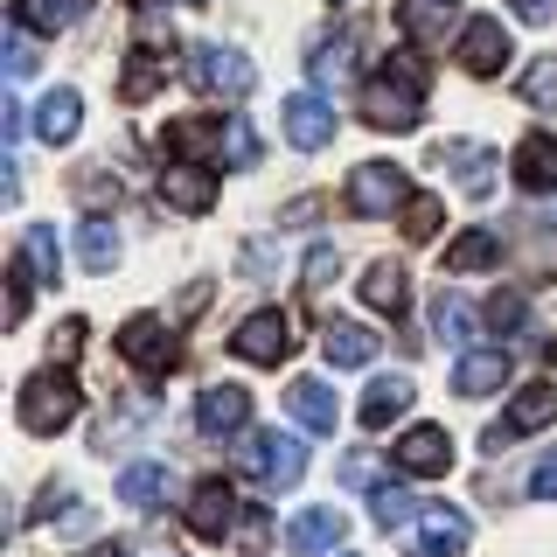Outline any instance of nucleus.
<instances>
[{"mask_svg": "<svg viewBox=\"0 0 557 557\" xmlns=\"http://www.w3.org/2000/svg\"><path fill=\"white\" fill-rule=\"evenodd\" d=\"M362 119H370L376 133H411L418 119H425V57H418V49H397V57L370 77Z\"/></svg>", "mask_w": 557, "mask_h": 557, "instance_id": "f257e3e1", "label": "nucleus"}, {"mask_svg": "<svg viewBox=\"0 0 557 557\" xmlns=\"http://www.w3.org/2000/svg\"><path fill=\"white\" fill-rule=\"evenodd\" d=\"M77 411H84V391H77V376L70 370H35L22 383V425L28 432H63V425H77Z\"/></svg>", "mask_w": 557, "mask_h": 557, "instance_id": "f03ea898", "label": "nucleus"}, {"mask_svg": "<svg viewBox=\"0 0 557 557\" xmlns=\"http://www.w3.org/2000/svg\"><path fill=\"white\" fill-rule=\"evenodd\" d=\"M237 460H244V474L258 487H272V495L300 487V474H307V446L293 440V432H251V440L237 446Z\"/></svg>", "mask_w": 557, "mask_h": 557, "instance_id": "7ed1b4c3", "label": "nucleus"}, {"mask_svg": "<svg viewBox=\"0 0 557 557\" xmlns=\"http://www.w3.org/2000/svg\"><path fill=\"white\" fill-rule=\"evenodd\" d=\"M188 77H196V91L209 98H251L258 91V70L244 49H223V42H202L196 57H188Z\"/></svg>", "mask_w": 557, "mask_h": 557, "instance_id": "20e7f679", "label": "nucleus"}, {"mask_svg": "<svg viewBox=\"0 0 557 557\" xmlns=\"http://www.w3.org/2000/svg\"><path fill=\"white\" fill-rule=\"evenodd\" d=\"M544 425H557V383H530V391H516L509 411L487 425V453H509L522 432H544Z\"/></svg>", "mask_w": 557, "mask_h": 557, "instance_id": "39448f33", "label": "nucleus"}, {"mask_svg": "<svg viewBox=\"0 0 557 557\" xmlns=\"http://www.w3.org/2000/svg\"><path fill=\"white\" fill-rule=\"evenodd\" d=\"M119 356H126L139 376H168L174 362H182V348H174V327H168V321H153V313H133V321L119 327Z\"/></svg>", "mask_w": 557, "mask_h": 557, "instance_id": "423d86ee", "label": "nucleus"}, {"mask_svg": "<svg viewBox=\"0 0 557 557\" xmlns=\"http://www.w3.org/2000/svg\"><path fill=\"white\" fill-rule=\"evenodd\" d=\"M411 188H405V168L391 161H362L356 174H348V209L356 216H391V209H405Z\"/></svg>", "mask_w": 557, "mask_h": 557, "instance_id": "0eeeda50", "label": "nucleus"}, {"mask_svg": "<svg viewBox=\"0 0 557 557\" xmlns=\"http://www.w3.org/2000/svg\"><path fill=\"white\" fill-rule=\"evenodd\" d=\"M453 57H460L467 77H502V63L516 57V42H509V28H502L495 14H474V22L460 28V42H453Z\"/></svg>", "mask_w": 557, "mask_h": 557, "instance_id": "6e6552de", "label": "nucleus"}, {"mask_svg": "<svg viewBox=\"0 0 557 557\" xmlns=\"http://www.w3.org/2000/svg\"><path fill=\"white\" fill-rule=\"evenodd\" d=\"M237 516H244V502H237L231 481H202L196 495H188V530H196L202 544H223V536H237Z\"/></svg>", "mask_w": 557, "mask_h": 557, "instance_id": "1a4fd4ad", "label": "nucleus"}, {"mask_svg": "<svg viewBox=\"0 0 557 557\" xmlns=\"http://www.w3.org/2000/svg\"><path fill=\"white\" fill-rule=\"evenodd\" d=\"M231 348H237L244 362H286V356H293V321H286L278 307H258L251 321L231 335Z\"/></svg>", "mask_w": 557, "mask_h": 557, "instance_id": "9d476101", "label": "nucleus"}, {"mask_svg": "<svg viewBox=\"0 0 557 557\" xmlns=\"http://www.w3.org/2000/svg\"><path fill=\"white\" fill-rule=\"evenodd\" d=\"M391 460L405 467V474H418V481L453 474V440H446V425H411L405 440L391 446Z\"/></svg>", "mask_w": 557, "mask_h": 557, "instance_id": "9b49d317", "label": "nucleus"}, {"mask_svg": "<svg viewBox=\"0 0 557 557\" xmlns=\"http://www.w3.org/2000/svg\"><path fill=\"white\" fill-rule=\"evenodd\" d=\"M196 425L202 440H231V432L251 425V391L244 383H209V391L196 397Z\"/></svg>", "mask_w": 557, "mask_h": 557, "instance_id": "f8f14e48", "label": "nucleus"}, {"mask_svg": "<svg viewBox=\"0 0 557 557\" xmlns=\"http://www.w3.org/2000/svg\"><path fill=\"white\" fill-rule=\"evenodd\" d=\"M467 536H474V522H467L460 509H425L418 516V530H411V544H405V557H460L467 550Z\"/></svg>", "mask_w": 557, "mask_h": 557, "instance_id": "ddd939ff", "label": "nucleus"}, {"mask_svg": "<svg viewBox=\"0 0 557 557\" xmlns=\"http://www.w3.org/2000/svg\"><path fill=\"white\" fill-rule=\"evenodd\" d=\"M286 139H293L300 153L327 147V139H335V104H327L321 91H293V98H286Z\"/></svg>", "mask_w": 557, "mask_h": 557, "instance_id": "4468645a", "label": "nucleus"}, {"mask_svg": "<svg viewBox=\"0 0 557 557\" xmlns=\"http://www.w3.org/2000/svg\"><path fill=\"white\" fill-rule=\"evenodd\" d=\"M161 202L182 209V216H202V209L216 202V174L196 168V161H168L161 168Z\"/></svg>", "mask_w": 557, "mask_h": 557, "instance_id": "2eb2a0df", "label": "nucleus"}, {"mask_svg": "<svg viewBox=\"0 0 557 557\" xmlns=\"http://www.w3.org/2000/svg\"><path fill=\"white\" fill-rule=\"evenodd\" d=\"M397 22H405V35H411L418 49H440L446 35H460V28H467L453 0H397Z\"/></svg>", "mask_w": 557, "mask_h": 557, "instance_id": "dca6fc26", "label": "nucleus"}, {"mask_svg": "<svg viewBox=\"0 0 557 557\" xmlns=\"http://www.w3.org/2000/svg\"><path fill=\"white\" fill-rule=\"evenodd\" d=\"M432 161L440 168H453V182L467 188V196H487V188H495V153L487 147H474V139H446V147H432Z\"/></svg>", "mask_w": 557, "mask_h": 557, "instance_id": "f3484780", "label": "nucleus"}, {"mask_svg": "<svg viewBox=\"0 0 557 557\" xmlns=\"http://www.w3.org/2000/svg\"><path fill=\"white\" fill-rule=\"evenodd\" d=\"M342 509L335 502H321V509H300L293 516V530H286V544H293V557H321V550H335L342 544Z\"/></svg>", "mask_w": 557, "mask_h": 557, "instance_id": "a211bd4d", "label": "nucleus"}, {"mask_svg": "<svg viewBox=\"0 0 557 557\" xmlns=\"http://www.w3.org/2000/svg\"><path fill=\"white\" fill-rule=\"evenodd\" d=\"M509 383V356L502 348H460V362H453V391L460 397H487Z\"/></svg>", "mask_w": 557, "mask_h": 557, "instance_id": "6ab92c4d", "label": "nucleus"}, {"mask_svg": "<svg viewBox=\"0 0 557 557\" xmlns=\"http://www.w3.org/2000/svg\"><path fill=\"white\" fill-rule=\"evenodd\" d=\"M516 188H530V196H550V188H557V139L550 133H530V139H522V147H516Z\"/></svg>", "mask_w": 557, "mask_h": 557, "instance_id": "aec40b11", "label": "nucleus"}, {"mask_svg": "<svg viewBox=\"0 0 557 557\" xmlns=\"http://www.w3.org/2000/svg\"><path fill=\"white\" fill-rule=\"evenodd\" d=\"M286 405H293V418H300L307 432H335L342 425V405H335V391H327L321 376H293Z\"/></svg>", "mask_w": 557, "mask_h": 557, "instance_id": "412c9836", "label": "nucleus"}, {"mask_svg": "<svg viewBox=\"0 0 557 557\" xmlns=\"http://www.w3.org/2000/svg\"><path fill=\"white\" fill-rule=\"evenodd\" d=\"M411 397H418V391H411V376H376L370 391H362V411H356V418H362V432H383L391 418H405V411H411Z\"/></svg>", "mask_w": 557, "mask_h": 557, "instance_id": "4be33fe9", "label": "nucleus"}, {"mask_svg": "<svg viewBox=\"0 0 557 557\" xmlns=\"http://www.w3.org/2000/svg\"><path fill=\"white\" fill-rule=\"evenodd\" d=\"M321 356L335 362V370H362V362L376 356V335L362 321H327V335H321Z\"/></svg>", "mask_w": 557, "mask_h": 557, "instance_id": "5701e85b", "label": "nucleus"}, {"mask_svg": "<svg viewBox=\"0 0 557 557\" xmlns=\"http://www.w3.org/2000/svg\"><path fill=\"white\" fill-rule=\"evenodd\" d=\"M77 126H84V98H77V91H49L42 104H35V133H42L49 147L77 139Z\"/></svg>", "mask_w": 557, "mask_h": 557, "instance_id": "b1692460", "label": "nucleus"}, {"mask_svg": "<svg viewBox=\"0 0 557 557\" xmlns=\"http://www.w3.org/2000/svg\"><path fill=\"white\" fill-rule=\"evenodd\" d=\"M168 487H174V474L161 460H133L126 474H119V502H133V509H161Z\"/></svg>", "mask_w": 557, "mask_h": 557, "instance_id": "393cba45", "label": "nucleus"}, {"mask_svg": "<svg viewBox=\"0 0 557 557\" xmlns=\"http://www.w3.org/2000/svg\"><path fill=\"white\" fill-rule=\"evenodd\" d=\"M307 70H313V84H321V91H327V84H348V77H356V35H335V42H313L307 49Z\"/></svg>", "mask_w": 557, "mask_h": 557, "instance_id": "a878e982", "label": "nucleus"}, {"mask_svg": "<svg viewBox=\"0 0 557 557\" xmlns=\"http://www.w3.org/2000/svg\"><path fill=\"white\" fill-rule=\"evenodd\" d=\"M362 300H370L376 313H405V300H411L405 265H397V258H376V265L362 272Z\"/></svg>", "mask_w": 557, "mask_h": 557, "instance_id": "bb28decb", "label": "nucleus"}, {"mask_svg": "<svg viewBox=\"0 0 557 557\" xmlns=\"http://www.w3.org/2000/svg\"><path fill=\"white\" fill-rule=\"evenodd\" d=\"M370 516H376V530H411L425 509H418V495H411L405 481H376L370 487Z\"/></svg>", "mask_w": 557, "mask_h": 557, "instance_id": "cd10ccee", "label": "nucleus"}, {"mask_svg": "<svg viewBox=\"0 0 557 557\" xmlns=\"http://www.w3.org/2000/svg\"><path fill=\"white\" fill-rule=\"evenodd\" d=\"M57 516H63V530H91V509L77 502V487H70V481H49L42 502L28 509V522H57Z\"/></svg>", "mask_w": 557, "mask_h": 557, "instance_id": "c85d7f7f", "label": "nucleus"}, {"mask_svg": "<svg viewBox=\"0 0 557 557\" xmlns=\"http://www.w3.org/2000/svg\"><path fill=\"white\" fill-rule=\"evenodd\" d=\"M161 77H168V57H161V49H133L126 77H119V98H126V104H147L153 91H161Z\"/></svg>", "mask_w": 557, "mask_h": 557, "instance_id": "c756f323", "label": "nucleus"}, {"mask_svg": "<svg viewBox=\"0 0 557 557\" xmlns=\"http://www.w3.org/2000/svg\"><path fill=\"white\" fill-rule=\"evenodd\" d=\"M77 258H84V272H112L119 265V231L104 216H84L77 223Z\"/></svg>", "mask_w": 557, "mask_h": 557, "instance_id": "7c9ffc66", "label": "nucleus"}, {"mask_svg": "<svg viewBox=\"0 0 557 557\" xmlns=\"http://www.w3.org/2000/svg\"><path fill=\"white\" fill-rule=\"evenodd\" d=\"M502 258V237L495 231H460L446 244V272H487Z\"/></svg>", "mask_w": 557, "mask_h": 557, "instance_id": "2f4dec72", "label": "nucleus"}, {"mask_svg": "<svg viewBox=\"0 0 557 557\" xmlns=\"http://www.w3.org/2000/svg\"><path fill=\"white\" fill-rule=\"evenodd\" d=\"M474 321H487V313H474L460 293H440V300H432V327H440V342H453V348L474 342Z\"/></svg>", "mask_w": 557, "mask_h": 557, "instance_id": "473e14b6", "label": "nucleus"}, {"mask_svg": "<svg viewBox=\"0 0 557 557\" xmlns=\"http://www.w3.org/2000/svg\"><path fill=\"white\" fill-rule=\"evenodd\" d=\"M22 258L35 265V278H49V286H57V272H63V244H57V231H49V223H28V231H22Z\"/></svg>", "mask_w": 557, "mask_h": 557, "instance_id": "72a5a7b5", "label": "nucleus"}, {"mask_svg": "<svg viewBox=\"0 0 557 557\" xmlns=\"http://www.w3.org/2000/svg\"><path fill=\"white\" fill-rule=\"evenodd\" d=\"M84 8H91V0H14V14H22L28 28H70V22H84Z\"/></svg>", "mask_w": 557, "mask_h": 557, "instance_id": "f704fd0d", "label": "nucleus"}, {"mask_svg": "<svg viewBox=\"0 0 557 557\" xmlns=\"http://www.w3.org/2000/svg\"><path fill=\"white\" fill-rule=\"evenodd\" d=\"M161 147H174V153H209V147H223V126H216V119H174Z\"/></svg>", "mask_w": 557, "mask_h": 557, "instance_id": "c9c22d12", "label": "nucleus"}, {"mask_svg": "<svg viewBox=\"0 0 557 557\" xmlns=\"http://www.w3.org/2000/svg\"><path fill=\"white\" fill-rule=\"evenodd\" d=\"M522 98H530L536 112H557V57H536L522 70Z\"/></svg>", "mask_w": 557, "mask_h": 557, "instance_id": "e433bc0d", "label": "nucleus"}, {"mask_svg": "<svg viewBox=\"0 0 557 557\" xmlns=\"http://www.w3.org/2000/svg\"><path fill=\"white\" fill-rule=\"evenodd\" d=\"M440 223H446V202H440V196H411V202H405V237H411V244L440 237Z\"/></svg>", "mask_w": 557, "mask_h": 557, "instance_id": "4c0bfd02", "label": "nucleus"}, {"mask_svg": "<svg viewBox=\"0 0 557 557\" xmlns=\"http://www.w3.org/2000/svg\"><path fill=\"white\" fill-rule=\"evenodd\" d=\"M223 153H231V168H258V126L251 119H231V126H223Z\"/></svg>", "mask_w": 557, "mask_h": 557, "instance_id": "58836bf2", "label": "nucleus"}, {"mask_svg": "<svg viewBox=\"0 0 557 557\" xmlns=\"http://www.w3.org/2000/svg\"><path fill=\"white\" fill-rule=\"evenodd\" d=\"M28 293H35V265H28V258H14V265H8V321L14 327L28 321Z\"/></svg>", "mask_w": 557, "mask_h": 557, "instance_id": "ea45409f", "label": "nucleus"}, {"mask_svg": "<svg viewBox=\"0 0 557 557\" xmlns=\"http://www.w3.org/2000/svg\"><path fill=\"white\" fill-rule=\"evenodd\" d=\"M335 278H342V251L335 244H313L307 251V293H327Z\"/></svg>", "mask_w": 557, "mask_h": 557, "instance_id": "a19ab883", "label": "nucleus"}, {"mask_svg": "<svg viewBox=\"0 0 557 557\" xmlns=\"http://www.w3.org/2000/svg\"><path fill=\"white\" fill-rule=\"evenodd\" d=\"M8 77L22 84V77H35V42H28V22L14 14V28H8Z\"/></svg>", "mask_w": 557, "mask_h": 557, "instance_id": "79ce46f5", "label": "nucleus"}, {"mask_svg": "<svg viewBox=\"0 0 557 557\" xmlns=\"http://www.w3.org/2000/svg\"><path fill=\"white\" fill-rule=\"evenodd\" d=\"M481 313H487V327H502V335H516V327H522V313H530V307H522V293H495V300H487Z\"/></svg>", "mask_w": 557, "mask_h": 557, "instance_id": "37998d69", "label": "nucleus"}, {"mask_svg": "<svg viewBox=\"0 0 557 557\" xmlns=\"http://www.w3.org/2000/svg\"><path fill=\"white\" fill-rule=\"evenodd\" d=\"M237 544H244V550H265V544H272V522H265V509H258V502H244V516H237Z\"/></svg>", "mask_w": 557, "mask_h": 557, "instance_id": "c03bdc74", "label": "nucleus"}, {"mask_svg": "<svg viewBox=\"0 0 557 557\" xmlns=\"http://www.w3.org/2000/svg\"><path fill=\"white\" fill-rule=\"evenodd\" d=\"M530 495H536V502H557V446L544 453V460H536V474H530Z\"/></svg>", "mask_w": 557, "mask_h": 557, "instance_id": "a18cd8bd", "label": "nucleus"}, {"mask_svg": "<svg viewBox=\"0 0 557 557\" xmlns=\"http://www.w3.org/2000/svg\"><path fill=\"white\" fill-rule=\"evenodd\" d=\"M342 481L348 487H376V460H370V453H348V460H342Z\"/></svg>", "mask_w": 557, "mask_h": 557, "instance_id": "49530a36", "label": "nucleus"}, {"mask_svg": "<svg viewBox=\"0 0 557 557\" xmlns=\"http://www.w3.org/2000/svg\"><path fill=\"white\" fill-rule=\"evenodd\" d=\"M77 342H84V321H63V327H57V342H49V356H63V362H70V356H77Z\"/></svg>", "mask_w": 557, "mask_h": 557, "instance_id": "de8ad7c7", "label": "nucleus"}, {"mask_svg": "<svg viewBox=\"0 0 557 557\" xmlns=\"http://www.w3.org/2000/svg\"><path fill=\"white\" fill-rule=\"evenodd\" d=\"M272 272V251L265 244H244V278H265Z\"/></svg>", "mask_w": 557, "mask_h": 557, "instance_id": "09e8293b", "label": "nucleus"}, {"mask_svg": "<svg viewBox=\"0 0 557 557\" xmlns=\"http://www.w3.org/2000/svg\"><path fill=\"white\" fill-rule=\"evenodd\" d=\"M509 8L522 14V22H550V14H557V0H509Z\"/></svg>", "mask_w": 557, "mask_h": 557, "instance_id": "8fccbe9b", "label": "nucleus"}, {"mask_svg": "<svg viewBox=\"0 0 557 557\" xmlns=\"http://www.w3.org/2000/svg\"><path fill=\"white\" fill-rule=\"evenodd\" d=\"M313 216H321V196H300V202L286 209V223H313Z\"/></svg>", "mask_w": 557, "mask_h": 557, "instance_id": "3c124183", "label": "nucleus"}, {"mask_svg": "<svg viewBox=\"0 0 557 557\" xmlns=\"http://www.w3.org/2000/svg\"><path fill=\"white\" fill-rule=\"evenodd\" d=\"M91 557H133V544H119V536H112V544H98Z\"/></svg>", "mask_w": 557, "mask_h": 557, "instance_id": "603ef678", "label": "nucleus"}, {"mask_svg": "<svg viewBox=\"0 0 557 557\" xmlns=\"http://www.w3.org/2000/svg\"><path fill=\"white\" fill-rule=\"evenodd\" d=\"M544 356H550V362H557V342H544Z\"/></svg>", "mask_w": 557, "mask_h": 557, "instance_id": "864d4df0", "label": "nucleus"}, {"mask_svg": "<svg viewBox=\"0 0 557 557\" xmlns=\"http://www.w3.org/2000/svg\"><path fill=\"white\" fill-rule=\"evenodd\" d=\"M348 557H356V550H348Z\"/></svg>", "mask_w": 557, "mask_h": 557, "instance_id": "5fc2aeb1", "label": "nucleus"}]
</instances>
